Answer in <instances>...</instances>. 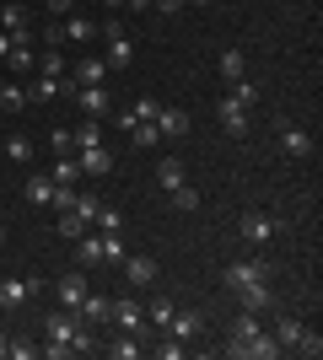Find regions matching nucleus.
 Returning a JSON list of instances; mask_svg holds the SVG:
<instances>
[{"instance_id": "nucleus-1", "label": "nucleus", "mask_w": 323, "mask_h": 360, "mask_svg": "<svg viewBox=\"0 0 323 360\" xmlns=\"http://www.w3.org/2000/svg\"><path fill=\"white\" fill-rule=\"evenodd\" d=\"M76 328H81V317L70 312V307L49 312V323H44V339H49V345H38V355H49V360L76 355Z\"/></svg>"}, {"instance_id": "nucleus-2", "label": "nucleus", "mask_w": 323, "mask_h": 360, "mask_svg": "<svg viewBox=\"0 0 323 360\" xmlns=\"http://www.w3.org/2000/svg\"><path fill=\"white\" fill-rule=\"evenodd\" d=\"M49 280L44 274H6L0 280V312H16V307H27V296H44Z\"/></svg>"}, {"instance_id": "nucleus-3", "label": "nucleus", "mask_w": 323, "mask_h": 360, "mask_svg": "<svg viewBox=\"0 0 323 360\" xmlns=\"http://www.w3.org/2000/svg\"><path fill=\"white\" fill-rule=\"evenodd\" d=\"M103 44H108V70H129V65H135V44H129V32L119 27V22H108L103 27Z\"/></svg>"}, {"instance_id": "nucleus-4", "label": "nucleus", "mask_w": 323, "mask_h": 360, "mask_svg": "<svg viewBox=\"0 0 323 360\" xmlns=\"http://www.w3.org/2000/svg\"><path fill=\"white\" fill-rule=\"evenodd\" d=\"M108 323H119L124 333H135V339H146V345L156 339V333H151V323H146V312H140V301L113 296V317H108Z\"/></svg>"}, {"instance_id": "nucleus-5", "label": "nucleus", "mask_w": 323, "mask_h": 360, "mask_svg": "<svg viewBox=\"0 0 323 360\" xmlns=\"http://www.w3.org/2000/svg\"><path fill=\"white\" fill-rule=\"evenodd\" d=\"M227 355H237V360H275L280 345H275L270 328H259V333H248V339H237V345H227Z\"/></svg>"}, {"instance_id": "nucleus-6", "label": "nucleus", "mask_w": 323, "mask_h": 360, "mask_svg": "<svg viewBox=\"0 0 323 360\" xmlns=\"http://www.w3.org/2000/svg\"><path fill=\"white\" fill-rule=\"evenodd\" d=\"M227 290H243V285H259V280H270V258H237V264H227Z\"/></svg>"}, {"instance_id": "nucleus-7", "label": "nucleus", "mask_w": 323, "mask_h": 360, "mask_svg": "<svg viewBox=\"0 0 323 360\" xmlns=\"http://www.w3.org/2000/svg\"><path fill=\"white\" fill-rule=\"evenodd\" d=\"M167 339H178V345H189V339H200L205 333V312H194V307H172V317H167Z\"/></svg>"}, {"instance_id": "nucleus-8", "label": "nucleus", "mask_w": 323, "mask_h": 360, "mask_svg": "<svg viewBox=\"0 0 323 360\" xmlns=\"http://www.w3.org/2000/svg\"><path fill=\"white\" fill-rule=\"evenodd\" d=\"M76 167H81V178H108L113 172V150L97 140V146H76Z\"/></svg>"}, {"instance_id": "nucleus-9", "label": "nucleus", "mask_w": 323, "mask_h": 360, "mask_svg": "<svg viewBox=\"0 0 323 360\" xmlns=\"http://www.w3.org/2000/svg\"><path fill=\"white\" fill-rule=\"evenodd\" d=\"M275 129H280V150H286L291 162H308V156H312V135H308V129H296L291 119H280Z\"/></svg>"}, {"instance_id": "nucleus-10", "label": "nucleus", "mask_w": 323, "mask_h": 360, "mask_svg": "<svg viewBox=\"0 0 323 360\" xmlns=\"http://www.w3.org/2000/svg\"><path fill=\"white\" fill-rule=\"evenodd\" d=\"M215 119L227 124V135H232V140H243V135H248V108L237 103L232 91H227V97H221V103H215Z\"/></svg>"}, {"instance_id": "nucleus-11", "label": "nucleus", "mask_w": 323, "mask_h": 360, "mask_svg": "<svg viewBox=\"0 0 323 360\" xmlns=\"http://www.w3.org/2000/svg\"><path fill=\"white\" fill-rule=\"evenodd\" d=\"M237 231H243V242H253V248H259V242L280 237V231H286V226H280L275 215H243V221H237Z\"/></svg>"}, {"instance_id": "nucleus-12", "label": "nucleus", "mask_w": 323, "mask_h": 360, "mask_svg": "<svg viewBox=\"0 0 323 360\" xmlns=\"http://www.w3.org/2000/svg\"><path fill=\"white\" fill-rule=\"evenodd\" d=\"M70 97L81 103V113H87V119H108V113H113V97H108V86H76Z\"/></svg>"}, {"instance_id": "nucleus-13", "label": "nucleus", "mask_w": 323, "mask_h": 360, "mask_svg": "<svg viewBox=\"0 0 323 360\" xmlns=\"http://www.w3.org/2000/svg\"><path fill=\"white\" fill-rule=\"evenodd\" d=\"M87 290H92V285H87V274H60V280H54V301H60V307H70V312H76V307H81V301H87Z\"/></svg>"}, {"instance_id": "nucleus-14", "label": "nucleus", "mask_w": 323, "mask_h": 360, "mask_svg": "<svg viewBox=\"0 0 323 360\" xmlns=\"http://www.w3.org/2000/svg\"><path fill=\"white\" fill-rule=\"evenodd\" d=\"M156 274H162V264H156V258H146V253H124V280H129V285H156Z\"/></svg>"}, {"instance_id": "nucleus-15", "label": "nucleus", "mask_w": 323, "mask_h": 360, "mask_svg": "<svg viewBox=\"0 0 323 360\" xmlns=\"http://www.w3.org/2000/svg\"><path fill=\"white\" fill-rule=\"evenodd\" d=\"M156 135H162V140H184L189 135V113H184V108H156Z\"/></svg>"}, {"instance_id": "nucleus-16", "label": "nucleus", "mask_w": 323, "mask_h": 360, "mask_svg": "<svg viewBox=\"0 0 323 360\" xmlns=\"http://www.w3.org/2000/svg\"><path fill=\"white\" fill-rule=\"evenodd\" d=\"M70 81H76V86H103V81H108V60H103V54H87V60H76Z\"/></svg>"}, {"instance_id": "nucleus-17", "label": "nucleus", "mask_w": 323, "mask_h": 360, "mask_svg": "<svg viewBox=\"0 0 323 360\" xmlns=\"http://www.w3.org/2000/svg\"><path fill=\"white\" fill-rule=\"evenodd\" d=\"M60 38H65V44H92V38H97V22L70 11V16H60Z\"/></svg>"}, {"instance_id": "nucleus-18", "label": "nucleus", "mask_w": 323, "mask_h": 360, "mask_svg": "<svg viewBox=\"0 0 323 360\" xmlns=\"http://www.w3.org/2000/svg\"><path fill=\"white\" fill-rule=\"evenodd\" d=\"M81 323H108L113 317V296H103V290H87V301L76 307Z\"/></svg>"}, {"instance_id": "nucleus-19", "label": "nucleus", "mask_w": 323, "mask_h": 360, "mask_svg": "<svg viewBox=\"0 0 323 360\" xmlns=\"http://www.w3.org/2000/svg\"><path fill=\"white\" fill-rule=\"evenodd\" d=\"M103 355H113V360H140V349H146V339H135V333H124L119 328V339H108V345H97Z\"/></svg>"}, {"instance_id": "nucleus-20", "label": "nucleus", "mask_w": 323, "mask_h": 360, "mask_svg": "<svg viewBox=\"0 0 323 360\" xmlns=\"http://www.w3.org/2000/svg\"><path fill=\"white\" fill-rule=\"evenodd\" d=\"M49 194H54V178H49V172H27L22 199H27V205H49Z\"/></svg>"}, {"instance_id": "nucleus-21", "label": "nucleus", "mask_w": 323, "mask_h": 360, "mask_svg": "<svg viewBox=\"0 0 323 360\" xmlns=\"http://www.w3.org/2000/svg\"><path fill=\"white\" fill-rule=\"evenodd\" d=\"M270 333H275V345H280V349H296V339H302L308 328H302V323H296L291 312H280V317H275V328H270Z\"/></svg>"}, {"instance_id": "nucleus-22", "label": "nucleus", "mask_w": 323, "mask_h": 360, "mask_svg": "<svg viewBox=\"0 0 323 360\" xmlns=\"http://www.w3.org/2000/svg\"><path fill=\"white\" fill-rule=\"evenodd\" d=\"M27 108H32L27 86H16V81H6V86H0V113H27Z\"/></svg>"}, {"instance_id": "nucleus-23", "label": "nucleus", "mask_w": 323, "mask_h": 360, "mask_svg": "<svg viewBox=\"0 0 323 360\" xmlns=\"http://www.w3.org/2000/svg\"><path fill=\"white\" fill-rule=\"evenodd\" d=\"M215 70H221V81H243L248 75V60H243V49H227V54H221V60H215Z\"/></svg>"}, {"instance_id": "nucleus-24", "label": "nucleus", "mask_w": 323, "mask_h": 360, "mask_svg": "<svg viewBox=\"0 0 323 360\" xmlns=\"http://www.w3.org/2000/svg\"><path fill=\"white\" fill-rule=\"evenodd\" d=\"M38 75H49V81H65V54H60V44H49L44 54H38V65H32Z\"/></svg>"}, {"instance_id": "nucleus-25", "label": "nucleus", "mask_w": 323, "mask_h": 360, "mask_svg": "<svg viewBox=\"0 0 323 360\" xmlns=\"http://www.w3.org/2000/svg\"><path fill=\"white\" fill-rule=\"evenodd\" d=\"M156 183H162V188H178V183H184V162H178V156H162V162H156Z\"/></svg>"}, {"instance_id": "nucleus-26", "label": "nucleus", "mask_w": 323, "mask_h": 360, "mask_svg": "<svg viewBox=\"0 0 323 360\" xmlns=\"http://www.w3.org/2000/svg\"><path fill=\"white\" fill-rule=\"evenodd\" d=\"M237 296H243V312H264V307H270V280H259V285H243Z\"/></svg>"}, {"instance_id": "nucleus-27", "label": "nucleus", "mask_w": 323, "mask_h": 360, "mask_svg": "<svg viewBox=\"0 0 323 360\" xmlns=\"http://www.w3.org/2000/svg\"><path fill=\"white\" fill-rule=\"evenodd\" d=\"M172 307H178V301H172V296H151V312H146V323H151V333H162V328H167Z\"/></svg>"}, {"instance_id": "nucleus-28", "label": "nucleus", "mask_w": 323, "mask_h": 360, "mask_svg": "<svg viewBox=\"0 0 323 360\" xmlns=\"http://www.w3.org/2000/svg\"><path fill=\"white\" fill-rule=\"evenodd\" d=\"M76 264H81V269L103 264V242H97V237H76Z\"/></svg>"}, {"instance_id": "nucleus-29", "label": "nucleus", "mask_w": 323, "mask_h": 360, "mask_svg": "<svg viewBox=\"0 0 323 360\" xmlns=\"http://www.w3.org/2000/svg\"><path fill=\"white\" fill-rule=\"evenodd\" d=\"M6 162L27 167V162H32V140H27V135H6Z\"/></svg>"}, {"instance_id": "nucleus-30", "label": "nucleus", "mask_w": 323, "mask_h": 360, "mask_svg": "<svg viewBox=\"0 0 323 360\" xmlns=\"http://www.w3.org/2000/svg\"><path fill=\"white\" fill-rule=\"evenodd\" d=\"M103 264H124V253H129V248H124V231H103Z\"/></svg>"}, {"instance_id": "nucleus-31", "label": "nucleus", "mask_w": 323, "mask_h": 360, "mask_svg": "<svg viewBox=\"0 0 323 360\" xmlns=\"http://www.w3.org/2000/svg\"><path fill=\"white\" fill-rule=\"evenodd\" d=\"M54 231H60L65 242H76V237H87V221H81L76 210H60V226H54Z\"/></svg>"}, {"instance_id": "nucleus-32", "label": "nucleus", "mask_w": 323, "mask_h": 360, "mask_svg": "<svg viewBox=\"0 0 323 360\" xmlns=\"http://www.w3.org/2000/svg\"><path fill=\"white\" fill-rule=\"evenodd\" d=\"M0 32H27V11L22 6H0Z\"/></svg>"}, {"instance_id": "nucleus-33", "label": "nucleus", "mask_w": 323, "mask_h": 360, "mask_svg": "<svg viewBox=\"0 0 323 360\" xmlns=\"http://www.w3.org/2000/svg\"><path fill=\"white\" fill-rule=\"evenodd\" d=\"M54 183H81V167H76V156H54V172H49Z\"/></svg>"}, {"instance_id": "nucleus-34", "label": "nucleus", "mask_w": 323, "mask_h": 360, "mask_svg": "<svg viewBox=\"0 0 323 360\" xmlns=\"http://www.w3.org/2000/svg\"><path fill=\"white\" fill-rule=\"evenodd\" d=\"M92 226L97 231H124V215L113 210V205H97V215H92Z\"/></svg>"}, {"instance_id": "nucleus-35", "label": "nucleus", "mask_w": 323, "mask_h": 360, "mask_svg": "<svg viewBox=\"0 0 323 360\" xmlns=\"http://www.w3.org/2000/svg\"><path fill=\"white\" fill-rule=\"evenodd\" d=\"M129 140H135V150H151L162 135H156V124H129Z\"/></svg>"}, {"instance_id": "nucleus-36", "label": "nucleus", "mask_w": 323, "mask_h": 360, "mask_svg": "<svg viewBox=\"0 0 323 360\" xmlns=\"http://www.w3.org/2000/svg\"><path fill=\"white\" fill-rule=\"evenodd\" d=\"M172 210H200V194H194V188H189V183H178V188H172Z\"/></svg>"}, {"instance_id": "nucleus-37", "label": "nucleus", "mask_w": 323, "mask_h": 360, "mask_svg": "<svg viewBox=\"0 0 323 360\" xmlns=\"http://www.w3.org/2000/svg\"><path fill=\"white\" fill-rule=\"evenodd\" d=\"M49 150H54V156H70V150H76V135H70V129H49Z\"/></svg>"}, {"instance_id": "nucleus-38", "label": "nucleus", "mask_w": 323, "mask_h": 360, "mask_svg": "<svg viewBox=\"0 0 323 360\" xmlns=\"http://www.w3.org/2000/svg\"><path fill=\"white\" fill-rule=\"evenodd\" d=\"M296 355H302V360H318V355H323V339H318V333L308 328L302 339H296Z\"/></svg>"}, {"instance_id": "nucleus-39", "label": "nucleus", "mask_w": 323, "mask_h": 360, "mask_svg": "<svg viewBox=\"0 0 323 360\" xmlns=\"http://www.w3.org/2000/svg\"><path fill=\"white\" fill-rule=\"evenodd\" d=\"M232 97H237L243 108H253V103H259V86H253V81L243 75V81H232Z\"/></svg>"}, {"instance_id": "nucleus-40", "label": "nucleus", "mask_w": 323, "mask_h": 360, "mask_svg": "<svg viewBox=\"0 0 323 360\" xmlns=\"http://www.w3.org/2000/svg\"><path fill=\"white\" fill-rule=\"evenodd\" d=\"M248 333H259V312H243L237 323H232V345H237V339H248Z\"/></svg>"}, {"instance_id": "nucleus-41", "label": "nucleus", "mask_w": 323, "mask_h": 360, "mask_svg": "<svg viewBox=\"0 0 323 360\" xmlns=\"http://www.w3.org/2000/svg\"><path fill=\"white\" fill-rule=\"evenodd\" d=\"M156 108H162L156 97H140V103L129 108V119H135V124H151V119H156Z\"/></svg>"}, {"instance_id": "nucleus-42", "label": "nucleus", "mask_w": 323, "mask_h": 360, "mask_svg": "<svg viewBox=\"0 0 323 360\" xmlns=\"http://www.w3.org/2000/svg\"><path fill=\"white\" fill-rule=\"evenodd\" d=\"M97 124H103V119H87L81 129H70V135H76V146H97V140H103V129H97Z\"/></svg>"}, {"instance_id": "nucleus-43", "label": "nucleus", "mask_w": 323, "mask_h": 360, "mask_svg": "<svg viewBox=\"0 0 323 360\" xmlns=\"http://www.w3.org/2000/svg\"><path fill=\"white\" fill-rule=\"evenodd\" d=\"M76 355H97V333H92V323H81V328H76Z\"/></svg>"}, {"instance_id": "nucleus-44", "label": "nucleus", "mask_w": 323, "mask_h": 360, "mask_svg": "<svg viewBox=\"0 0 323 360\" xmlns=\"http://www.w3.org/2000/svg\"><path fill=\"white\" fill-rule=\"evenodd\" d=\"M6 355H11V360H32V355H38V345H32V339H11Z\"/></svg>"}, {"instance_id": "nucleus-45", "label": "nucleus", "mask_w": 323, "mask_h": 360, "mask_svg": "<svg viewBox=\"0 0 323 360\" xmlns=\"http://www.w3.org/2000/svg\"><path fill=\"white\" fill-rule=\"evenodd\" d=\"M156 355H162V360H178V355H184V345H178V339H162V345H156Z\"/></svg>"}, {"instance_id": "nucleus-46", "label": "nucleus", "mask_w": 323, "mask_h": 360, "mask_svg": "<svg viewBox=\"0 0 323 360\" xmlns=\"http://www.w3.org/2000/svg\"><path fill=\"white\" fill-rule=\"evenodd\" d=\"M49 11H54V16H70V11H76V0H49Z\"/></svg>"}, {"instance_id": "nucleus-47", "label": "nucleus", "mask_w": 323, "mask_h": 360, "mask_svg": "<svg viewBox=\"0 0 323 360\" xmlns=\"http://www.w3.org/2000/svg\"><path fill=\"white\" fill-rule=\"evenodd\" d=\"M151 11H167L172 16V11H184V0H151Z\"/></svg>"}, {"instance_id": "nucleus-48", "label": "nucleus", "mask_w": 323, "mask_h": 360, "mask_svg": "<svg viewBox=\"0 0 323 360\" xmlns=\"http://www.w3.org/2000/svg\"><path fill=\"white\" fill-rule=\"evenodd\" d=\"M124 6H129V11H151V0H124Z\"/></svg>"}, {"instance_id": "nucleus-49", "label": "nucleus", "mask_w": 323, "mask_h": 360, "mask_svg": "<svg viewBox=\"0 0 323 360\" xmlns=\"http://www.w3.org/2000/svg\"><path fill=\"white\" fill-rule=\"evenodd\" d=\"M6 54H11V32H0V60H6Z\"/></svg>"}, {"instance_id": "nucleus-50", "label": "nucleus", "mask_w": 323, "mask_h": 360, "mask_svg": "<svg viewBox=\"0 0 323 360\" xmlns=\"http://www.w3.org/2000/svg\"><path fill=\"white\" fill-rule=\"evenodd\" d=\"M6 349H11V339H6V333H0V360H6Z\"/></svg>"}, {"instance_id": "nucleus-51", "label": "nucleus", "mask_w": 323, "mask_h": 360, "mask_svg": "<svg viewBox=\"0 0 323 360\" xmlns=\"http://www.w3.org/2000/svg\"><path fill=\"white\" fill-rule=\"evenodd\" d=\"M184 6H210V0H184Z\"/></svg>"}, {"instance_id": "nucleus-52", "label": "nucleus", "mask_w": 323, "mask_h": 360, "mask_svg": "<svg viewBox=\"0 0 323 360\" xmlns=\"http://www.w3.org/2000/svg\"><path fill=\"white\" fill-rule=\"evenodd\" d=\"M103 6H124V0H103Z\"/></svg>"}, {"instance_id": "nucleus-53", "label": "nucleus", "mask_w": 323, "mask_h": 360, "mask_svg": "<svg viewBox=\"0 0 323 360\" xmlns=\"http://www.w3.org/2000/svg\"><path fill=\"white\" fill-rule=\"evenodd\" d=\"M0 269H6V253H0Z\"/></svg>"}]
</instances>
